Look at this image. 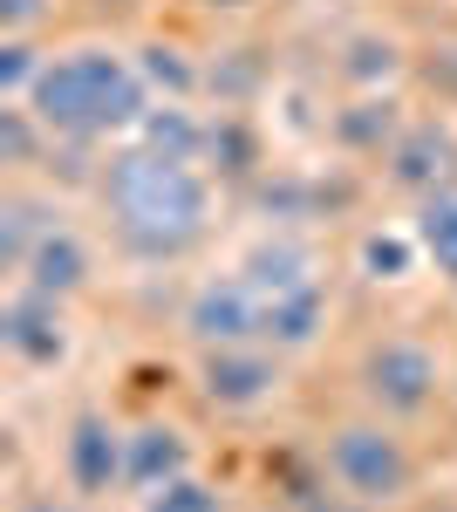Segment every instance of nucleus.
<instances>
[{
    "mask_svg": "<svg viewBox=\"0 0 457 512\" xmlns=\"http://www.w3.org/2000/svg\"><path fill=\"white\" fill-rule=\"evenodd\" d=\"M389 178H396L403 192H417V198L457 185V137L444 123H410V130L389 144Z\"/></svg>",
    "mask_w": 457,
    "mask_h": 512,
    "instance_id": "1a4fd4ad",
    "label": "nucleus"
},
{
    "mask_svg": "<svg viewBox=\"0 0 457 512\" xmlns=\"http://www.w3.org/2000/svg\"><path fill=\"white\" fill-rule=\"evenodd\" d=\"M123 451H130V437L116 431L103 410H82L76 424H69V437H62V472H69V485L76 492H110V485H123Z\"/></svg>",
    "mask_w": 457,
    "mask_h": 512,
    "instance_id": "0eeeda50",
    "label": "nucleus"
},
{
    "mask_svg": "<svg viewBox=\"0 0 457 512\" xmlns=\"http://www.w3.org/2000/svg\"><path fill=\"white\" fill-rule=\"evenodd\" d=\"M48 7H55V0H0V35L21 41L28 28H41V21H48Z\"/></svg>",
    "mask_w": 457,
    "mask_h": 512,
    "instance_id": "dca6fc26",
    "label": "nucleus"
},
{
    "mask_svg": "<svg viewBox=\"0 0 457 512\" xmlns=\"http://www.w3.org/2000/svg\"><path fill=\"white\" fill-rule=\"evenodd\" d=\"M35 48H28V35L21 41H7V48H0V89H7V96H28V89H35Z\"/></svg>",
    "mask_w": 457,
    "mask_h": 512,
    "instance_id": "2eb2a0df",
    "label": "nucleus"
},
{
    "mask_svg": "<svg viewBox=\"0 0 457 512\" xmlns=\"http://www.w3.org/2000/svg\"><path fill=\"white\" fill-rule=\"evenodd\" d=\"M144 512H219V492L198 478H171V485L144 492Z\"/></svg>",
    "mask_w": 457,
    "mask_h": 512,
    "instance_id": "4468645a",
    "label": "nucleus"
},
{
    "mask_svg": "<svg viewBox=\"0 0 457 512\" xmlns=\"http://www.w3.org/2000/svg\"><path fill=\"white\" fill-rule=\"evenodd\" d=\"M226 7H232V0H226Z\"/></svg>",
    "mask_w": 457,
    "mask_h": 512,
    "instance_id": "aec40b11",
    "label": "nucleus"
},
{
    "mask_svg": "<svg viewBox=\"0 0 457 512\" xmlns=\"http://www.w3.org/2000/svg\"><path fill=\"white\" fill-rule=\"evenodd\" d=\"M198 390L219 410H253L280 390V349L267 342H232V349H205L198 362Z\"/></svg>",
    "mask_w": 457,
    "mask_h": 512,
    "instance_id": "423d86ee",
    "label": "nucleus"
},
{
    "mask_svg": "<svg viewBox=\"0 0 457 512\" xmlns=\"http://www.w3.org/2000/svg\"><path fill=\"white\" fill-rule=\"evenodd\" d=\"M185 465H191V444H185L178 424H137L130 431V451H123V485L157 492V485L185 478Z\"/></svg>",
    "mask_w": 457,
    "mask_h": 512,
    "instance_id": "9d476101",
    "label": "nucleus"
},
{
    "mask_svg": "<svg viewBox=\"0 0 457 512\" xmlns=\"http://www.w3.org/2000/svg\"><path fill=\"white\" fill-rule=\"evenodd\" d=\"M410 239H417V253L437 267V274L457 280V185L417 198V226H410Z\"/></svg>",
    "mask_w": 457,
    "mask_h": 512,
    "instance_id": "ddd939ff",
    "label": "nucleus"
},
{
    "mask_svg": "<svg viewBox=\"0 0 457 512\" xmlns=\"http://www.w3.org/2000/svg\"><path fill=\"white\" fill-rule=\"evenodd\" d=\"M137 69H144V82H178V89H185V62H178V48H144V62H137Z\"/></svg>",
    "mask_w": 457,
    "mask_h": 512,
    "instance_id": "a211bd4d",
    "label": "nucleus"
},
{
    "mask_svg": "<svg viewBox=\"0 0 457 512\" xmlns=\"http://www.w3.org/2000/svg\"><path fill=\"white\" fill-rule=\"evenodd\" d=\"M21 287H35V294H48V301H69V294H82V287H89V246H82V233L55 226V233H48L35 253H28Z\"/></svg>",
    "mask_w": 457,
    "mask_h": 512,
    "instance_id": "9b49d317",
    "label": "nucleus"
},
{
    "mask_svg": "<svg viewBox=\"0 0 457 512\" xmlns=\"http://www.w3.org/2000/svg\"><path fill=\"white\" fill-rule=\"evenodd\" d=\"M321 458H328V478L342 485L348 506H396V499H410V485H417V458H410V444L389 431L382 417H362V424H335L328 444H321Z\"/></svg>",
    "mask_w": 457,
    "mask_h": 512,
    "instance_id": "7ed1b4c3",
    "label": "nucleus"
},
{
    "mask_svg": "<svg viewBox=\"0 0 457 512\" xmlns=\"http://www.w3.org/2000/svg\"><path fill=\"white\" fill-rule=\"evenodd\" d=\"M55 226H62V212H48V205L28 198V192H7V198H0V267H7V274H21V267H28V253H35Z\"/></svg>",
    "mask_w": 457,
    "mask_h": 512,
    "instance_id": "f8f14e48",
    "label": "nucleus"
},
{
    "mask_svg": "<svg viewBox=\"0 0 457 512\" xmlns=\"http://www.w3.org/2000/svg\"><path fill=\"white\" fill-rule=\"evenodd\" d=\"M369 267H376V280H403L410 246H403V239H369Z\"/></svg>",
    "mask_w": 457,
    "mask_h": 512,
    "instance_id": "f3484780",
    "label": "nucleus"
},
{
    "mask_svg": "<svg viewBox=\"0 0 457 512\" xmlns=\"http://www.w3.org/2000/svg\"><path fill=\"white\" fill-rule=\"evenodd\" d=\"M103 205H110L116 239L144 260H178L212 226V185L178 151H123V158H110Z\"/></svg>",
    "mask_w": 457,
    "mask_h": 512,
    "instance_id": "f257e3e1",
    "label": "nucleus"
},
{
    "mask_svg": "<svg viewBox=\"0 0 457 512\" xmlns=\"http://www.w3.org/2000/svg\"><path fill=\"white\" fill-rule=\"evenodd\" d=\"M28 117L48 137H110L151 117V89H144V69L123 62L116 48H69L41 62L28 89Z\"/></svg>",
    "mask_w": 457,
    "mask_h": 512,
    "instance_id": "f03ea898",
    "label": "nucleus"
},
{
    "mask_svg": "<svg viewBox=\"0 0 457 512\" xmlns=\"http://www.w3.org/2000/svg\"><path fill=\"white\" fill-rule=\"evenodd\" d=\"M0 342L14 362H28V369H48V362H62L69 355V321H62V301H48L35 287H21L14 301H7V315H0Z\"/></svg>",
    "mask_w": 457,
    "mask_h": 512,
    "instance_id": "6e6552de",
    "label": "nucleus"
},
{
    "mask_svg": "<svg viewBox=\"0 0 457 512\" xmlns=\"http://www.w3.org/2000/svg\"><path fill=\"white\" fill-rule=\"evenodd\" d=\"M260 315H267V301L253 294V280L232 267V274L205 280V287L191 294V308H185V335L198 342V349H232V342H260Z\"/></svg>",
    "mask_w": 457,
    "mask_h": 512,
    "instance_id": "39448f33",
    "label": "nucleus"
},
{
    "mask_svg": "<svg viewBox=\"0 0 457 512\" xmlns=\"http://www.w3.org/2000/svg\"><path fill=\"white\" fill-rule=\"evenodd\" d=\"M437 383H444V369H437V355L423 349L417 335H382L376 349L362 355V396L376 403L382 417H417L437 403Z\"/></svg>",
    "mask_w": 457,
    "mask_h": 512,
    "instance_id": "20e7f679",
    "label": "nucleus"
},
{
    "mask_svg": "<svg viewBox=\"0 0 457 512\" xmlns=\"http://www.w3.org/2000/svg\"><path fill=\"white\" fill-rule=\"evenodd\" d=\"M21 512H76L69 499H35V506H21Z\"/></svg>",
    "mask_w": 457,
    "mask_h": 512,
    "instance_id": "6ab92c4d",
    "label": "nucleus"
}]
</instances>
